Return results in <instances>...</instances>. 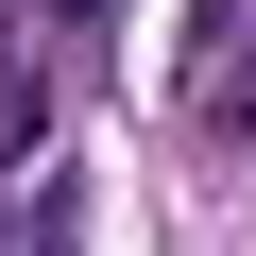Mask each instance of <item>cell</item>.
I'll return each mask as SVG.
<instances>
[{"instance_id":"1","label":"cell","mask_w":256,"mask_h":256,"mask_svg":"<svg viewBox=\"0 0 256 256\" xmlns=\"http://www.w3.org/2000/svg\"><path fill=\"white\" fill-rule=\"evenodd\" d=\"M34 18H102V0H34Z\"/></svg>"}]
</instances>
